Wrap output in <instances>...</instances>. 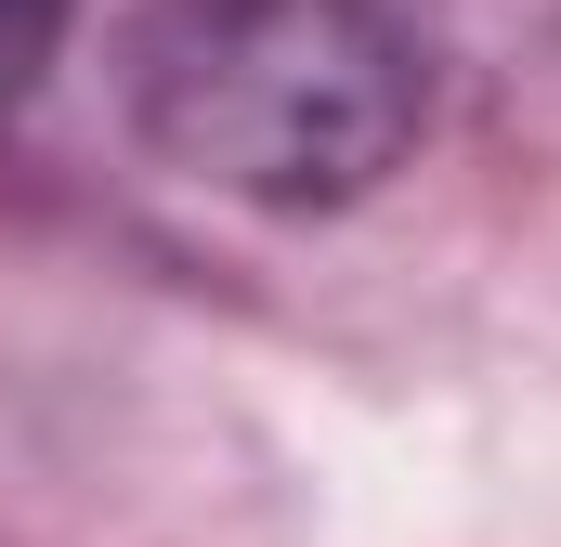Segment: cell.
<instances>
[{
	"label": "cell",
	"instance_id": "obj_1",
	"mask_svg": "<svg viewBox=\"0 0 561 547\" xmlns=\"http://www.w3.org/2000/svg\"><path fill=\"white\" fill-rule=\"evenodd\" d=\"M131 118L222 196L340 209L419 143V39L379 0H144Z\"/></svg>",
	"mask_w": 561,
	"mask_h": 547
},
{
	"label": "cell",
	"instance_id": "obj_2",
	"mask_svg": "<svg viewBox=\"0 0 561 547\" xmlns=\"http://www.w3.org/2000/svg\"><path fill=\"white\" fill-rule=\"evenodd\" d=\"M53 26H66V0H0V92H26V79H39Z\"/></svg>",
	"mask_w": 561,
	"mask_h": 547
}]
</instances>
